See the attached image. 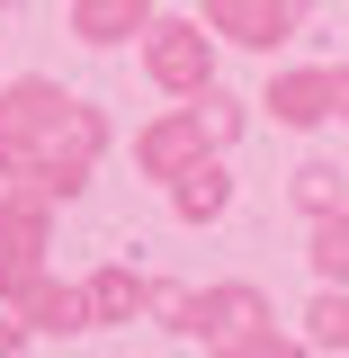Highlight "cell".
I'll list each match as a JSON object with an SVG mask.
<instances>
[{
	"label": "cell",
	"mask_w": 349,
	"mask_h": 358,
	"mask_svg": "<svg viewBox=\"0 0 349 358\" xmlns=\"http://www.w3.org/2000/svg\"><path fill=\"white\" fill-rule=\"evenodd\" d=\"M134 45H143L152 90H171V99H197V90L215 81V27L206 18H152Z\"/></svg>",
	"instance_id": "6da1fadb"
},
{
	"label": "cell",
	"mask_w": 349,
	"mask_h": 358,
	"mask_svg": "<svg viewBox=\"0 0 349 358\" xmlns=\"http://www.w3.org/2000/svg\"><path fill=\"white\" fill-rule=\"evenodd\" d=\"M206 27L224 45H251V54H278V45L305 27V0H197Z\"/></svg>",
	"instance_id": "7a4b0ae2"
},
{
	"label": "cell",
	"mask_w": 349,
	"mask_h": 358,
	"mask_svg": "<svg viewBox=\"0 0 349 358\" xmlns=\"http://www.w3.org/2000/svg\"><path fill=\"white\" fill-rule=\"evenodd\" d=\"M260 322H278L269 313V296L251 287V278H224V287H197L188 296V341H242V331H260Z\"/></svg>",
	"instance_id": "3957f363"
},
{
	"label": "cell",
	"mask_w": 349,
	"mask_h": 358,
	"mask_svg": "<svg viewBox=\"0 0 349 358\" xmlns=\"http://www.w3.org/2000/svg\"><path fill=\"white\" fill-rule=\"evenodd\" d=\"M206 152H215V143H206V126H197V108H171V117H152V126L134 134V171L162 179V188H171L179 171H197Z\"/></svg>",
	"instance_id": "277c9868"
},
{
	"label": "cell",
	"mask_w": 349,
	"mask_h": 358,
	"mask_svg": "<svg viewBox=\"0 0 349 358\" xmlns=\"http://www.w3.org/2000/svg\"><path fill=\"white\" fill-rule=\"evenodd\" d=\"M260 108L278 117V126H322L332 117V72H313V63H287V72H269V90H260Z\"/></svg>",
	"instance_id": "5b68a950"
},
{
	"label": "cell",
	"mask_w": 349,
	"mask_h": 358,
	"mask_svg": "<svg viewBox=\"0 0 349 358\" xmlns=\"http://www.w3.org/2000/svg\"><path fill=\"white\" fill-rule=\"evenodd\" d=\"M224 206H233V171H224L215 152H206L197 171H179V179H171V215H179V224H215Z\"/></svg>",
	"instance_id": "8992f818"
},
{
	"label": "cell",
	"mask_w": 349,
	"mask_h": 358,
	"mask_svg": "<svg viewBox=\"0 0 349 358\" xmlns=\"http://www.w3.org/2000/svg\"><path fill=\"white\" fill-rule=\"evenodd\" d=\"M152 27V0H72V36L81 45H126Z\"/></svg>",
	"instance_id": "52a82bcc"
},
{
	"label": "cell",
	"mask_w": 349,
	"mask_h": 358,
	"mask_svg": "<svg viewBox=\"0 0 349 358\" xmlns=\"http://www.w3.org/2000/svg\"><path fill=\"white\" fill-rule=\"evenodd\" d=\"M18 322H27V331H54V341H72V331H90V296H81V287L36 278V287H27V305H18Z\"/></svg>",
	"instance_id": "ba28073f"
},
{
	"label": "cell",
	"mask_w": 349,
	"mask_h": 358,
	"mask_svg": "<svg viewBox=\"0 0 349 358\" xmlns=\"http://www.w3.org/2000/svg\"><path fill=\"white\" fill-rule=\"evenodd\" d=\"M90 296V331H99V322H134V313H143V296H152V278H143V268H99V278H90L81 287Z\"/></svg>",
	"instance_id": "9c48e42d"
},
{
	"label": "cell",
	"mask_w": 349,
	"mask_h": 358,
	"mask_svg": "<svg viewBox=\"0 0 349 358\" xmlns=\"http://www.w3.org/2000/svg\"><path fill=\"white\" fill-rule=\"evenodd\" d=\"M287 197H296V215H341V206H349V171H341V162H305V171H296V179H287Z\"/></svg>",
	"instance_id": "30bf717a"
},
{
	"label": "cell",
	"mask_w": 349,
	"mask_h": 358,
	"mask_svg": "<svg viewBox=\"0 0 349 358\" xmlns=\"http://www.w3.org/2000/svg\"><path fill=\"white\" fill-rule=\"evenodd\" d=\"M305 260H313V278H322V287H349V206H341V215H313Z\"/></svg>",
	"instance_id": "8fae6325"
},
{
	"label": "cell",
	"mask_w": 349,
	"mask_h": 358,
	"mask_svg": "<svg viewBox=\"0 0 349 358\" xmlns=\"http://www.w3.org/2000/svg\"><path fill=\"white\" fill-rule=\"evenodd\" d=\"M0 242L9 251H45V188H9L0 197Z\"/></svg>",
	"instance_id": "7c38bea8"
},
{
	"label": "cell",
	"mask_w": 349,
	"mask_h": 358,
	"mask_svg": "<svg viewBox=\"0 0 349 358\" xmlns=\"http://www.w3.org/2000/svg\"><path fill=\"white\" fill-rule=\"evenodd\" d=\"M305 341L313 350H349V287H322L305 305Z\"/></svg>",
	"instance_id": "4fadbf2b"
},
{
	"label": "cell",
	"mask_w": 349,
	"mask_h": 358,
	"mask_svg": "<svg viewBox=\"0 0 349 358\" xmlns=\"http://www.w3.org/2000/svg\"><path fill=\"white\" fill-rule=\"evenodd\" d=\"M206 358H313V341H287L278 322H260L242 341H206Z\"/></svg>",
	"instance_id": "5bb4252c"
},
{
	"label": "cell",
	"mask_w": 349,
	"mask_h": 358,
	"mask_svg": "<svg viewBox=\"0 0 349 358\" xmlns=\"http://www.w3.org/2000/svg\"><path fill=\"white\" fill-rule=\"evenodd\" d=\"M188 108H197V126H206V143H233V134H242V99H224L215 81L197 90V99H188Z\"/></svg>",
	"instance_id": "9a60e30c"
},
{
	"label": "cell",
	"mask_w": 349,
	"mask_h": 358,
	"mask_svg": "<svg viewBox=\"0 0 349 358\" xmlns=\"http://www.w3.org/2000/svg\"><path fill=\"white\" fill-rule=\"evenodd\" d=\"M18 341H27V322H18V313L0 305V358H18Z\"/></svg>",
	"instance_id": "2e32d148"
},
{
	"label": "cell",
	"mask_w": 349,
	"mask_h": 358,
	"mask_svg": "<svg viewBox=\"0 0 349 358\" xmlns=\"http://www.w3.org/2000/svg\"><path fill=\"white\" fill-rule=\"evenodd\" d=\"M332 117H341V126H349V63H341V72H332Z\"/></svg>",
	"instance_id": "e0dca14e"
},
{
	"label": "cell",
	"mask_w": 349,
	"mask_h": 358,
	"mask_svg": "<svg viewBox=\"0 0 349 358\" xmlns=\"http://www.w3.org/2000/svg\"><path fill=\"white\" fill-rule=\"evenodd\" d=\"M0 9H9V0H0Z\"/></svg>",
	"instance_id": "ac0fdd59"
}]
</instances>
